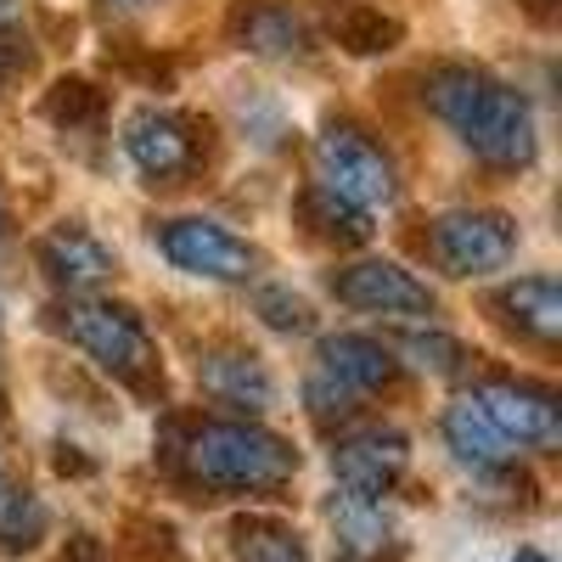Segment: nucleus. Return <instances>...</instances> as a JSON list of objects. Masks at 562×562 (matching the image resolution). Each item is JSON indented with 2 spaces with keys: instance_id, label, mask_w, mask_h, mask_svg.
I'll use <instances>...</instances> for the list:
<instances>
[{
  "instance_id": "obj_28",
  "label": "nucleus",
  "mask_w": 562,
  "mask_h": 562,
  "mask_svg": "<svg viewBox=\"0 0 562 562\" xmlns=\"http://www.w3.org/2000/svg\"><path fill=\"white\" fill-rule=\"evenodd\" d=\"M124 74H140V79H147V85H169L175 79V63H164V57H140V52H130V45L119 40V52H108Z\"/></svg>"
},
{
  "instance_id": "obj_16",
  "label": "nucleus",
  "mask_w": 562,
  "mask_h": 562,
  "mask_svg": "<svg viewBox=\"0 0 562 562\" xmlns=\"http://www.w3.org/2000/svg\"><path fill=\"white\" fill-rule=\"evenodd\" d=\"M326 518L338 529L344 557H355V562H378L383 551H394V524H389L378 495H349L344 490V495L326 501Z\"/></svg>"
},
{
  "instance_id": "obj_25",
  "label": "nucleus",
  "mask_w": 562,
  "mask_h": 562,
  "mask_svg": "<svg viewBox=\"0 0 562 562\" xmlns=\"http://www.w3.org/2000/svg\"><path fill=\"white\" fill-rule=\"evenodd\" d=\"M304 405H310V416L321 422V428H333V422L344 428V422L355 416V394H344L333 378H321V371H315V378L304 383Z\"/></svg>"
},
{
  "instance_id": "obj_5",
  "label": "nucleus",
  "mask_w": 562,
  "mask_h": 562,
  "mask_svg": "<svg viewBox=\"0 0 562 562\" xmlns=\"http://www.w3.org/2000/svg\"><path fill=\"white\" fill-rule=\"evenodd\" d=\"M214 124L198 113H169V108H140L124 124V153L135 158V169L153 186H180L209 164L214 147Z\"/></svg>"
},
{
  "instance_id": "obj_21",
  "label": "nucleus",
  "mask_w": 562,
  "mask_h": 562,
  "mask_svg": "<svg viewBox=\"0 0 562 562\" xmlns=\"http://www.w3.org/2000/svg\"><path fill=\"white\" fill-rule=\"evenodd\" d=\"M52 512L29 484H0V557H23L45 540Z\"/></svg>"
},
{
  "instance_id": "obj_20",
  "label": "nucleus",
  "mask_w": 562,
  "mask_h": 562,
  "mask_svg": "<svg viewBox=\"0 0 562 562\" xmlns=\"http://www.w3.org/2000/svg\"><path fill=\"white\" fill-rule=\"evenodd\" d=\"M299 220H304V231L315 243H333V248H360V243H371V220L360 214V209H349V203H338L326 186H304L299 192Z\"/></svg>"
},
{
  "instance_id": "obj_29",
  "label": "nucleus",
  "mask_w": 562,
  "mask_h": 562,
  "mask_svg": "<svg viewBox=\"0 0 562 562\" xmlns=\"http://www.w3.org/2000/svg\"><path fill=\"white\" fill-rule=\"evenodd\" d=\"M63 562H102V546L90 540V535H79V540H74V551H68Z\"/></svg>"
},
{
  "instance_id": "obj_35",
  "label": "nucleus",
  "mask_w": 562,
  "mask_h": 562,
  "mask_svg": "<svg viewBox=\"0 0 562 562\" xmlns=\"http://www.w3.org/2000/svg\"><path fill=\"white\" fill-rule=\"evenodd\" d=\"M338 562H355V557H338Z\"/></svg>"
},
{
  "instance_id": "obj_22",
  "label": "nucleus",
  "mask_w": 562,
  "mask_h": 562,
  "mask_svg": "<svg viewBox=\"0 0 562 562\" xmlns=\"http://www.w3.org/2000/svg\"><path fill=\"white\" fill-rule=\"evenodd\" d=\"M394 349L416 366V371H434V378H456V371H467V344L439 333V326H405V333H394Z\"/></svg>"
},
{
  "instance_id": "obj_7",
  "label": "nucleus",
  "mask_w": 562,
  "mask_h": 562,
  "mask_svg": "<svg viewBox=\"0 0 562 562\" xmlns=\"http://www.w3.org/2000/svg\"><path fill=\"white\" fill-rule=\"evenodd\" d=\"M153 237H158V248L175 270L203 276V281H248L259 270V248L243 243L237 231H225L220 220H203V214L164 220Z\"/></svg>"
},
{
  "instance_id": "obj_13",
  "label": "nucleus",
  "mask_w": 562,
  "mask_h": 562,
  "mask_svg": "<svg viewBox=\"0 0 562 562\" xmlns=\"http://www.w3.org/2000/svg\"><path fill=\"white\" fill-rule=\"evenodd\" d=\"M225 34L254 57H304L315 45V29L293 0H237L225 18Z\"/></svg>"
},
{
  "instance_id": "obj_8",
  "label": "nucleus",
  "mask_w": 562,
  "mask_h": 562,
  "mask_svg": "<svg viewBox=\"0 0 562 562\" xmlns=\"http://www.w3.org/2000/svg\"><path fill=\"white\" fill-rule=\"evenodd\" d=\"M479 405V416L506 439V445H529V450H557L562 439V405L546 383L524 378H484L467 394Z\"/></svg>"
},
{
  "instance_id": "obj_11",
  "label": "nucleus",
  "mask_w": 562,
  "mask_h": 562,
  "mask_svg": "<svg viewBox=\"0 0 562 562\" xmlns=\"http://www.w3.org/2000/svg\"><path fill=\"white\" fill-rule=\"evenodd\" d=\"M34 259H40V270L52 276L57 288H68V293L102 288V281L119 270V254H113L90 225H79V220H63V225L45 231V237L34 243Z\"/></svg>"
},
{
  "instance_id": "obj_30",
  "label": "nucleus",
  "mask_w": 562,
  "mask_h": 562,
  "mask_svg": "<svg viewBox=\"0 0 562 562\" xmlns=\"http://www.w3.org/2000/svg\"><path fill=\"white\" fill-rule=\"evenodd\" d=\"M518 7H524L529 18H540V23H551V18H557V0H518Z\"/></svg>"
},
{
  "instance_id": "obj_2",
  "label": "nucleus",
  "mask_w": 562,
  "mask_h": 562,
  "mask_svg": "<svg viewBox=\"0 0 562 562\" xmlns=\"http://www.w3.org/2000/svg\"><path fill=\"white\" fill-rule=\"evenodd\" d=\"M164 461L186 484L231 490V495H276L299 473V450L259 428V422H175L164 439Z\"/></svg>"
},
{
  "instance_id": "obj_26",
  "label": "nucleus",
  "mask_w": 562,
  "mask_h": 562,
  "mask_svg": "<svg viewBox=\"0 0 562 562\" xmlns=\"http://www.w3.org/2000/svg\"><path fill=\"white\" fill-rule=\"evenodd\" d=\"M124 535H130V551H135V557H147V562H180V540H175V529L158 524V518H130Z\"/></svg>"
},
{
  "instance_id": "obj_12",
  "label": "nucleus",
  "mask_w": 562,
  "mask_h": 562,
  "mask_svg": "<svg viewBox=\"0 0 562 562\" xmlns=\"http://www.w3.org/2000/svg\"><path fill=\"white\" fill-rule=\"evenodd\" d=\"M198 383L209 400H220L231 411H248V416L276 405V378L248 344H209L198 355Z\"/></svg>"
},
{
  "instance_id": "obj_10",
  "label": "nucleus",
  "mask_w": 562,
  "mask_h": 562,
  "mask_svg": "<svg viewBox=\"0 0 562 562\" xmlns=\"http://www.w3.org/2000/svg\"><path fill=\"white\" fill-rule=\"evenodd\" d=\"M411 461V439L400 428H383V422H366L355 434H338L333 445V473L349 495H389Z\"/></svg>"
},
{
  "instance_id": "obj_19",
  "label": "nucleus",
  "mask_w": 562,
  "mask_h": 562,
  "mask_svg": "<svg viewBox=\"0 0 562 562\" xmlns=\"http://www.w3.org/2000/svg\"><path fill=\"white\" fill-rule=\"evenodd\" d=\"M231 557L237 562H310V546L293 524L281 518H265V512H243L231 518Z\"/></svg>"
},
{
  "instance_id": "obj_32",
  "label": "nucleus",
  "mask_w": 562,
  "mask_h": 562,
  "mask_svg": "<svg viewBox=\"0 0 562 562\" xmlns=\"http://www.w3.org/2000/svg\"><path fill=\"white\" fill-rule=\"evenodd\" d=\"M512 562H551V557H546V551H518Z\"/></svg>"
},
{
  "instance_id": "obj_4",
  "label": "nucleus",
  "mask_w": 562,
  "mask_h": 562,
  "mask_svg": "<svg viewBox=\"0 0 562 562\" xmlns=\"http://www.w3.org/2000/svg\"><path fill=\"white\" fill-rule=\"evenodd\" d=\"M315 186H326L338 203L371 214V209H389L400 198V169L360 124L333 119L315 135Z\"/></svg>"
},
{
  "instance_id": "obj_33",
  "label": "nucleus",
  "mask_w": 562,
  "mask_h": 562,
  "mask_svg": "<svg viewBox=\"0 0 562 562\" xmlns=\"http://www.w3.org/2000/svg\"><path fill=\"white\" fill-rule=\"evenodd\" d=\"M113 7H153V0H113Z\"/></svg>"
},
{
  "instance_id": "obj_9",
  "label": "nucleus",
  "mask_w": 562,
  "mask_h": 562,
  "mask_svg": "<svg viewBox=\"0 0 562 562\" xmlns=\"http://www.w3.org/2000/svg\"><path fill=\"white\" fill-rule=\"evenodd\" d=\"M326 288H333V299L349 304V310H371V315H434L428 281H416L394 259H355V265L326 276Z\"/></svg>"
},
{
  "instance_id": "obj_15",
  "label": "nucleus",
  "mask_w": 562,
  "mask_h": 562,
  "mask_svg": "<svg viewBox=\"0 0 562 562\" xmlns=\"http://www.w3.org/2000/svg\"><path fill=\"white\" fill-rule=\"evenodd\" d=\"M490 315L506 321L518 338L557 349V338H562V281L557 276H518L512 288L490 293Z\"/></svg>"
},
{
  "instance_id": "obj_31",
  "label": "nucleus",
  "mask_w": 562,
  "mask_h": 562,
  "mask_svg": "<svg viewBox=\"0 0 562 562\" xmlns=\"http://www.w3.org/2000/svg\"><path fill=\"white\" fill-rule=\"evenodd\" d=\"M12 231V209H7V198H0V237Z\"/></svg>"
},
{
  "instance_id": "obj_6",
  "label": "nucleus",
  "mask_w": 562,
  "mask_h": 562,
  "mask_svg": "<svg viewBox=\"0 0 562 562\" xmlns=\"http://www.w3.org/2000/svg\"><path fill=\"white\" fill-rule=\"evenodd\" d=\"M428 254L445 276H490L518 254V220L501 209H450L428 231Z\"/></svg>"
},
{
  "instance_id": "obj_14",
  "label": "nucleus",
  "mask_w": 562,
  "mask_h": 562,
  "mask_svg": "<svg viewBox=\"0 0 562 562\" xmlns=\"http://www.w3.org/2000/svg\"><path fill=\"white\" fill-rule=\"evenodd\" d=\"M315 360H321V378H333L344 394H383V389H394V378H400V360H394V349L389 344H378V338H366V333H338V338H321V349H315Z\"/></svg>"
},
{
  "instance_id": "obj_17",
  "label": "nucleus",
  "mask_w": 562,
  "mask_h": 562,
  "mask_svg": "<svg viewBox=\"0 0 562 562\" xmlns=\"http://www.w3.org/2000/svg\"><path fill=\"white\" fill-rule=\"evenodd\" d=\"M326 34H333L349 57H383L405 40L400 18H389L383 7H366V0H326Z\"/></svg>"
},
{
  "instance_id": "obj_34",
  "label": "nucleus",
  "mask_w": 562,
  "mask_h": 562,
  "mask_svg": "<svg viewBox=\"0 0 562 562\" xmlns=\"http://www.w3.org/2000/svg\"><path fill=\"white\" fill-rule=\"evenodd\" d=\"M0 422H7V389H0Z\"/></svg>"
},
{
  "instance_id": "obj_27",
  "label": "nucleus",
  "mask_w": 562,
  "mask_h": 562,
  "mask_svg": "<svg viewBox=\"0 0 562 562\" xmlns=\"http://www.w3.org/2000/svg\"><path fill=\"white\" fill-rule=\"evenodd\" d=\"M40 68V52L23 29H0V85L7 79H29Z\"/></svg>"
},
{
  "instance_id": "obj_18",
  "label": "nucleus",
  "mask_w": 562,
  "mask_h": 562,
  "mask_svg": "<svg viewBox=\"0 0 562 562\" xmlns=\"http://www.w3.org/2000/svg\"><path fill=\"white\" fill-rule=\"evenodd\" d=\"M445 445H450V456L461 461V467H473V479H484V473H495V467H506L512 461V445L490 428V422L479 416V405L473 400H456L450 411H445Z\"/></svg>"
},
{
  "instance_id": "obj_3",
  "label": "nucleus",
  "mask_w": 562,
  "mask_h": 562,
  "mask_svg": "<svg viewBox=\"0 0 562 562\" xmlns=\"http://www.w3.org/2000/svg\"><path fill=\"white\" fill-rule=\"evenodd\" d=\"M52 326L97 360L108 378H119L124 389H135L140 400H158L164 394V366H158V344L147 333L130 304H113V299H68V304H52L45 310Z\"/></svg>"
},
{
  "instance_id": "obj_24",
  "label": "nucleus",
  "mask_w": 562,
  "mask_h": 562,
  "mask_svg": "<svg viewBox=\"0 0 562 562\" xmlns=\"http://www.w3.org/2000/svg\"><path fill=\"white\" fill-rule=\"evenodd\" d=\"M254 310H259V321L270 326V333H288V338L293 333H310V321H315L310 304L299 293H288V288H259L254 293Z\"/></svg>"
},
{
  "instance_id": "obj_23",
  "label": "nucleus",
  "mask_w": 562,
  "mask_h": 562,
  "mask_svg": "<svg viewBox=\"0 0 562 562\" xmlns=\"http://www.w3.org/2000/svg\"><path fill=\"white\" fill-rule=\"evenodd\" d=\"M45 119L57 130H97L108 119V90L90 79H57L45 90Z\"/></svg>"
},
{
  "instance_id": "obj_1",
  "label": "nucleus",
  "mask_w": 562,
  "mask_h": 562,
  "mask_svg": "<svg viewBox=\"0 0 562 562\" xmlns=\"http://www.w3.org/2000/svg\"><path fill=\"white\" fill-rule=\"evenodd\" d=\"M422 102H428L434 119H445L467 147H473V158H484L490 169H529L535 153H540L535 108L506 79H495L490 68L439 63V68L422 74Z\"/></svg>"
}]
</instances>
